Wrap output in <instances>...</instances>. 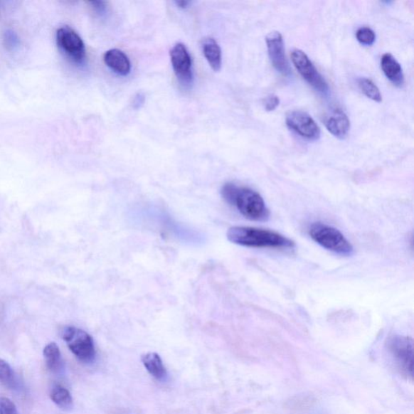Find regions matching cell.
<instances>
[{
    "instance_id": "1",
    "label": "cell",
    "mask_w": 414,
    "mask_h": 414,
    "mask_svg": "<svg viewBox=\"0 0 414 414\" xmlns=\"http://www.w3.org/2000/svg\"><path fill=\"white\" fill-rule=\"evenodd\" d=\"M224 200L238 209L248 220L257 222L269 221L270 213L263 198L253 189L226 183L221 189Z\"/></svg>"
},
{
    "instance_id": "2",
    "label": "cell",
    "mask_w": 414,
    "mask_h": 414,
    "mask_svg": "<svg viewBox=\"0 0 414 414\" xmlns=\"http://www.w3.org/2000/svg\"><path fill=\"white\" fill-rule=\"evenodd\" d=\"M227 238L232 243L248 248H292L294 241L273 230L235 226L228 229Z\"/></svg>"
},
{
    "instance_id": "3",
    "label": "cell",
    "mask_w": 414,
    "mask_h": 414,
    "mask_svg": "<svg viewBox=\"0 0 414 414\" xmlns=\"http://www.w3.org/2000/svg\"><path fill=\"white\" fill-rule=\"evenodd\" d=\"M311 238L327 250L341 256H351L354 248L339 230L322 223H313L309 230Z\"/></svg>"
},
{
    "instance_id": "4",
    "label": "cell",
    "mask_w": 414,
    "mask_h": 414,
    "mask_svg": "<svg viewBox=\"0 0 414 414\" xmlns=\"http://www.w3.org/2000/svg\"><path fill=\"white\" fill-rule=\"evenodd\" d=\"M63 339L66 341L70 351L80 362L90 364L96 359L94 341L85 330L68 327L63 330Z\"/></svg>"
},
{
    "instance_id": "5",
    "label": "cell",
    "mask_w": 414,
    "mask_h": 414,
    "mask_svg": "<svg viewBox=\"0 0 414 414\" xmlns=\"http://www.w3.org/2000/svg\"><path fill=\"white\" fill-rule=\"evenodd\" d=\"M56 41L58 48L70 60L77 64L85 62L86 49L84 41L72 28L63 26L58 28Z\"/></svg>"
},
{
    "instance_id": "6",
    "label": "cell",
    "mask_w": 414,
    "mask_h": 414,
    "mask_svg": "<svg viewBox=\"0 0 414 414\" xmlns=\"http://www.w3.org/2000/svg\"><path fill=\"white\" fill-rule=\"evenodd\" d=\"M292 60L303 79L319 92L327 94L329 91L327 82L318 72L315 65L310 60L303 51L294 50L292 52Z\"/></svg>"
},
{
    "instance_id": "7",
    "label": "cell",
    "mask_w": 414,
    "mask_h": 414,
    "mask_svg": "<svg viewBox=\"0 0 414 414\" xmlns=\"http://www.w3.org/2000/svg\"><path fill=\"white\" fill-rule=\"evenodd\" d=\"M287 126L304 139L316 141L321 137V129L314 120L304 111L295 110L286 118Z\"/></svg>"
},
{
    "instance_id": "8",
    "label": "cell",
    "mask_w": 414,
    "mask_h": 414,
    "mask_svg": "<svg viewBox=\"0 0 414 414\" xmlns=\"http://www.w3.org/2000/svg\"><path fill=\"white\" fill-rule=\"evenodd\" d=\"M171 66L181 85L188 86L192 84V58L184 44L177 43L170 51Z\"/></svg>"
},
{
    "instance_id": "9",
    "label": "cell",
    "mask_w": 414,
    "mask_h": 414,
    "mask_svg": "<svg viewBox=\"0 0 414 414\" xmlns=\"http://www.w3.org/2000/svg\"><path fill=\"white\" fill-rule=\"evenodd\" d=\"M265 41L270 62L277 72L286 76L291 74L282 34L277 31L271 32L266 36Z\"/></svg>"
},
{
    "instance_id": "10",
    "label": "cell",
    "mask_w": 414,
    "mask_h": 414,
    "mask_svg": "<svg viewBox=\"0 0 414 414\" xmlns=\"http://www.w3.org/2000/svg\"><path fill=\"white\" fill-rule=\"evenodd\" d=\"M388 347L398 361L400 368L412 375L413 372V341L406 336H393L388 341Z\"/></svg>"
},
{
    "instance_id": "11",
    "label": "cell",
    "mask_w": 414,
    "mask_h": 414,
    "mask_svg": "<svg viewBox=\"0 0 414 414\" xmlns=\"http://www.w3.org/2000/svg\"><path fill=\"white\" fill-rule=\"evenodd\" d=\"M325 127L329 132L336 138L344 139L350 132L351 122L345 112L340 109H334L325 117Z\"/></svg>"
},
{
    "instance_id": "12",
    "label": "cell",
    "mask_w": 414,
    "mask_h": 414,
    "mask_svg": "<svg viewBox=\"0 0 414 414\" xmlns=\"http://www.w3.org/2000/svg\"><path fill=\"white\" fill-rule=\"evenodd\" d=\"M104 61L109 68L117 75L126 76L131 73L132 64L123 51L112 49L105 53Z\"/></svg>"
},
{
    "instance_id": "13",
    "label": "cell",
    "mask_w": 414,
    "mask_h": 414,
    "mask_svg": "<svg viewBox=\"0 0 414 414\" xmlns=\"http://www.w3.org/2000/svg\"><path fill=\"white\" fill-rule=\"evenodd\" d=\"M381 68L388 80L396 87H400L405 83L403 70L400 63L389 53L384 54L381 58Z\"/></svg>"
},
{
    "instance_id": "14",
    "label": "cell",
    "mask_w": 414,
    "mask_h": 414,
    "mask_svg": "<svg viewBox=\"0 0 414 414\" xmlns=\"http://www.w3.org/2000/svg\"><path fill=\"white\" fill-rule=\"evenodd\" d=\"M145 368L150 375L156 378L158 381L164 382L167 381L168 372L163 363L161 356L158 354L150 352L144 354L142 357Z\"/></svg>"
},
{
    "instance_id": "15",
    "label": "cell",
    "mask_w": 414,
    "mask_h": 414,
    "mask_svg": "<svg viewBox=\"0 0 414 414\" xmlns=\"http://www.w3.org/2000/svg\"><path fill=\"white\" fill-rule=\"evenodd\" d=\"M203 55L210 66L215 72H220L222 68V51L214 38H206L203 45Z\"/></svg>"
},
{
    "instance_id": "16",
    "label": "cell",
    "mask_w": 414,
    "mask_h": 414,
    "mask_svg": "<svg viewBox=\"0 0 414 414\" xmlns=\"http://www.w3.org/2000/svg\"><path fill=\"white\" fill-rule=\"evenodd\" d=\"M43 354L46 365L52 372L57 373L63 369V362L61 352L56 343L51 342L47 345L44 349Z\"/></svg>"
},
{
    "instance_id": "17",
    "label": "cell",
    "mask_w": 414,
    "mask_h": 414,
    "mask_svg": "<svg viewBox=\"0 0 414 414\" xmlns=\"http://www.w3.org/2000/svg\"><path fill=\"white\" fill-rule=\"evenodd\" d=\"M51 398L54 403L64 410H70L73 408V399L72 395L67 388L61 386L53 387L51 393Z\"/></svg>"
},
{
    "instance_id": "18",
    "label": "cell",
    "mask_w": 414,
    "mask_h": 414,
    "mask_svg": "<svg viewBox=\"0 0 414 414\" xmlns=\"http://www.w3.org/2000/svg\"><path fill=\"white\" fill-rule=\"evenodd\" d=\"M358 85L366 97L376 102H382L381 91L373 81L368 78H360L358 80Z\"/></svg>"
},
{
    "instance_id": "19",
    "label": "cell",
    "mask_w": 414,
    "mask_h": 414,
    "mask_svg": "<svg viewBox=\"0 0 414 414\" xmlns=\"http://www.w3.org/2000/svg\"><path fill=\"white\" fill-rule=\"evenodd\" d=\"M0 382L11 389L18 387V381L11 366L3 359H0Z\"/></svg>"
},
{
    "instance_id": "20",
    "label": "cell",
    "mask_w": 414,
    "mask_h": 414,
    "mask_svg": "<svg viewBox=\"0 0 414 414\" xmlns=\"http://www.w3.org/2000/svg\"><path fill=\"white\" fill-rule=\"evenodd\" d=\"M356 38L362 45L371 46L376 41V34L369 27H361L356 32Z\"/></svg>"
},
{
    "instance_id": "21",
    "label": "cell",
    "mask_w": 414,
    "mask_h": 414,
    "mask_svg": "<svg viewBox=\"0 0 414 414\" xmlns=\"http://www.w3.org/2000/svg\"><path fill=\"white\" fill-rule=\"evenodd\" d=\"M20 40L16 33L13 31H7L4 33V43L6 48L14 50L18 46Z\"/></svg>"
},
{
    "instance_id": "22",
    "label": "cell",
    "mask_w": 414,
    "mask_h": 414,
    "mask_svg": "<svg viewBox=\"0 0 414 414\" xmlns=\"http://www.w3.org/2000/svg\"><path fill=\"white\" fill-rule=\"evenodd\" d=\"M0 414H19L13 401L9 398H0Z\"/></svg>"
},
{
    "instance_id": "23",
    "label": "cell",
    "mask_w": 414,
    "mask_h": 414,
    "mask_svg": "<svg viewBox=\"0 0 414 414\" xmlns=\"http://www.w3.org/2000/svg\"><path fill=\"white\" fill-rule=\"evenodd\" d=\"M280 104V100L276 95L272 94L266 97L263 100L265 110L268 112L274 111Z\"/></svg>"
},
{
    "instance_id": "24",
    "label": "cell",
    "mask_w": 414,
    "mask_h": 414,
    "mask_svg": "<svg viewBox=\"0 0 414 414\" xmlns=\"http://www.w3.org/2000/svg\"><path fill=\"white\" fill-rule=\"evenodd\" d=\"M92 9L97 11L98 14H103L106 10V3L102 1L90 2Z\"/></svg>"
},
{
    "instance_id": "25",
    "label": "cell",
    "mask_w": 414,
    "mask_h": 414,
    "mask_svg": "<svg viewBox=\"0 0 414 414\" xmlns=\"http://www.w3.org/2000/svg\"><path fill=\"white\" fill-rule=\"evenodd\" d=\"M144 100L145 98L144 95L139 93L134 100V107L137 109L140 108V106L144 105Z\"/></svg>"
},
{
    "instance_id": "26",
    "label": "cell",
    "mask_w": 414,
    "mask_h": 414,
    "mask_svg": "<svg viewBox=\"0 0 414 414\" xmlns=\"http://www.w3.org/2000/svg\"><path fill=\"white\" fill-rule=\"evenodd\" d=\"M175 4H176L177 7L185 9L189 7V5L191 4L189 1H176Z\"/></svg>"
}]
</instances>
